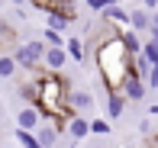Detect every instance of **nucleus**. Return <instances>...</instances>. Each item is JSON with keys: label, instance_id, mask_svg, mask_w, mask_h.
Instances as JSON below:
<instances>
[{"label": "nucleus", "instance_id": "nucleus-19", "mask_svg": "<svg viewBox=\"0 0 158 148\" xmlns=\"http://www.w3.org/2000/svg\"><path fill=\"white\" fill-rule=\"evenodd\" d=\"M90 132H94V135H106V132H110V122H103V119H90Z\"/></svg>", "mask_w": 158, "mask_h": 148}, {"label": "nucleus", "instance_id": "nucleus-16", "mask_svg": "<svg viewBox=\"0 0 158 148\" xmlns=\"http://www.w3.org/2000/svg\"><path fill=\"white\" fill-rule=\"evenodd\" d=\"M16 74V58L13 55H0V77H13Z\"/></svg>", "mask_w": 158, "mask_h": 148}, {"label": "nucleus", "instance_id": "nucleus-10", "mask_svg": "<svg viewBox=\"0 0 158 148\" xmlns=\"http://www.w3.org/2000/svg\"><path fill=\"white\" fill-rule=\"evenodd\" d=\"M68 26H71V19L64 16V13H58V10H45V29H55V32H68Z\"/></svg>", "mask_w": 158, "mask_h": 148}, {"label": "nucleus", "instance_id": "nucleus-7", "mask_svg": "<svg viewBox=\"0 0 158 148\" xmlns=\"http://www.w3.org/2000/svg\"><path fill=\"white\" fill-rule=\"evenodd\" d=\"M68 110L71 113L94 110V94H90V90H68Z\"/></svg>", "mask_w": 158, "mask_h": 148}, {"label": "nucleus", "instance_id": "nucleus-2", "mask_svg": "<svg viewBox=\"0 0 158 148\" xmlns=\"http://www.w3.org/2000/svg\"><path fill=\"white\" fill-rule=\"evenodd\" d=\"M68 77H61L58 71H39V100H35V106H39L42 116H68Z\"/></svg>", "mask_w": 158, "mask_h": 148}, {"label": "nucleus", "instance_id": "nucleus-3", "mask_svg": "<svg viewBox=\"0 0 158 148\" xmlns=\"http://www.w3.org/2000/svg\"><path fill=\"white\" fill-rule=\"evenodd\" d=\"M42 55H45V42L29 39V42H23V45H16L13 58H16V68H23V71H39L42 68Z\"/></svg>", "mask_w": 158, "mask_h": 148}, {"label": "nucleus", "instance_id": "nucleus-12", "mask_svg": "<svg viewBox=\"0 0 158 148\" xmlns=\"http://www.w3.org/2000/svg\"><path fill=\"white\" fill-rule=\"evenodd\" d=\"M19 97H23L26 103H35V100H39V77H32V81L19 84Z\"/></svg>", "mask_w": 158, "mask_h": 148}, {"label": "nucleus", "instance_id": "nucleus-9", "mask_svg": "<svg viewBox=\"0 0 158 148\" xmlns=\"http://www.w3.org/2000/svg\"><path fill=\"white\" fill-rule=\"evenodd\" d=\"M126 113V97L119 90H106V116L110 119H119Z\"/></svg>", "mask_w": 158, "mask_h": 148}, {"label": "nucleus", "instance_id": "nucleus-14", "mask_svg": "<svg viewBox=\"0 0 158 148\" xmlns=\"http://www.w3.org/2000/svg\"><path fill=\"white\" fill-rule=\"evenodd\" d=\"M129 29H135V32L148 29V13L145 10H132V13H129Z\"/></svg>", "mask_w": 158, "mask_h": 148}, {"label": "nucleus", "instance_id": "nucleus-11", "mask_svg": "<svg viewBox=\"0 0 158 148\" xmlns=\"http://www.w3.org/2000/svg\"><path fill=\"white\" fill-rule=\"evenodd\" d=\"M13 138H16V142L23 145V148H42L32 129H19V126H16V132H13Z\"/></svg>", "mask_w": 158, "mask_h": 148}, {"label": "nucleus", "instance_id": "nucleus-18", "mask_svg": "<svg viewBox=\"0 0 158 148\" xmlns=\"http://www.w3.org/2000/svg\"><path fill=\"white\" fill-rule=\"evenodd\" d=\"M42 42H45V45H64V36H61V32H55V29H45Z\"/></svg>", "mask_w": 158, "mask_h": 148}, {"label": "nucleus", "instance_id": "nucleus-17", "mask_svg": "<svg viewBox=\"0 0 158 148\" xmlns=\"http://www.w3.org/2000/svg\"><path fill=\"white\" fill-rule=\"evenodd\" d=\"M142 58H145V61H148V65H152V68L158 65V42H155V39L142 45Z\"/></svg>", "mask_w": 158, "mask_h": 148}, {"label": "nucleus", "instance_id": "nucleus-5", "mask_svg": "<svg viewBox=\"0 0 158 148\" xmlns=\"http://www.w3.org/2000/svg\"><path fill=\"white\" fill-rule=\"evenodd\" d=\"M64 132H68L74 142H81V138L90 135V119H84V113H68V116H64Z\"/></svg>", "mask_w": 158, "mask_h": 148}, {"label": "nucleus", "instance_id": "nucleus-21", "mask_svg": "<svg viewBox=\"0 0 158 148\" xmlns=\"http://www.w3.org/2000/svg\"><path fill=\"white\" fill-rule=\"evenodd\" d=\"M84 3H87L90 10H94V13H100V10L106 6V3H113V0H84Z\"/></svg>", "mask_w": 158, "mask_h": 148}, {"label": "nucleus", "instance_id": "nucleus-8", "mask_svg": "<svg viewBox=\"0 0 158 148\" xmlns=\"http://www.w3.org/2000/svg\"><path fill=\"white\" fill-rule=\"evenodd\" d=\"M39 122H42V113H39V106H35V103L19 106V113H16V126H19V129H35Z\"/></svg>", "mask_w": 158, "mask_h": 148}, {"label": "nucleus", "instance_id": "nucleus-25", "mask_svg": "<svg viewBox=\"0 0 158 148\" xmlns=\"http://www.w3.org/2000/svg\"><path fill=\"white\" fill-rule=\"evenodd\" d=\"M10 3H16V6H23V3H26V0H10Z\"/></svg>", "mask_w": 158, "mask_h": 148}, {"label": "nucleus", "instance_id": "nucleus-26", "mask_svg": "<svg viewBox=\"0 0 158 148\" xmlns=\"http://www.w3.org/2000/svg\"><path fill=\"white\" fill-rule=\"evenodd\" d=\"M55 148H58V145H55Z\"/></svg>", "mask_w": 158, "mask_h": 148}, {"label": "nucleus", "instance_id": "nucleus-1", "mask_svg": "<svg viewBox=\"0 0 158 148\" xmlns=\"http://www.w3.org/2000/svg\"><path fill=\"white\" fill-rule=\"evenodd\" d=\"M94 61H97V71H100V77H103L106 90H116L119 84H123V77L132 71V55H129V48L123 45L119 32L116 36H106L94 48Z\"/></svg>", "mask_w": 158, "mask_h": 148}, {"label": "nucleus", "instance_id": "nucleus-22", "mask_svg": "<svg viewBox=\"0 0 158 148\" xmlns=\"http://www.w3.org/2000/svg\"><path fill=\"white\" fill-rule=\"evenodd\" d=\"M148 87H155V90H158V65L148 71Z\"/></svg>", "mask_w": 158, "mask_h": 148}, {"label": "nucleus", "instance_id": "nucleus-23", "mask_svg": "<svg viewBox=\"0 0 158 148\" xmlns=\"http://www.w3.org/2000/svg\"><path fill=\"white\" fill-rule=\"evenodd\" d=\"M148 29L158 32V13H152V16H148Z\"/></svg>", "mask_w": 158, "mask_h": 148}, {"label": "nucleus", "instance_id": "nucleus-20", "mask_svg": "<svg viewBox=\"0 0 158 148\" xmlns=\"http://www.w3.org/2000/svg\"><path fill=\"white\" fill-rule=\"evenodd\" d=\"M26 3H29V6H35V10H42V13H45V10H52V6H55V0H26Z\"/></svg>", "mask_w": 158, "mask_h": 148}, {"label": "nucleus", "instance_id": "nucleus-15", "mask_svg": "<svg viewBox=\"0 0 158 148\" xmlns=\"http://www.w3.org/2000/svg\"><path fill=\"white\" fill-rule=\"evenodd\" d=\"M16 42V32L10 29V23H6L3 16H0V48H6V45H13Z\"/></svg>", "mask_w": 158, "mask_h": 148}, {"label": "nucleus", "instance_id": "nucleus-6", "mask_svg": "<svg viewBox=\"0 0 158 148\" xmlns=\"http://www.w3.org/2000/svg\"><path fill=\"white\" fill-rule=\"evenodd\" d=\"M64 65H68V52H64V45H45L42 68H45V71H61Z\"/></svg>", "mask_w": 158, "mask_h": 148}, {"label": "nucleus", "instance_id": "nucleus-4", "mask_svg": "<svg viewBox=\"0 0 158 148\" xmlns=\"http://www.w3.org/2000/svg\"><path fill=\"white\" fill-rule=\"evenodd\" d=\"M119 94H123L126 97V103H142V100H145V84H142V77L139 74H135V71H129L126 77H123V84H119Z\"/></svg>", "mask_w": 158, "mask_h": 148}, {"label": "nucleus", "instance_id": "nucleus-24", "mask_svg": "<svg viewBox=\"0 0 158 148\" xmlns=\"http://www.w3.org/2000/svg\"><path fill=\"white\" fill-rule=\"evenodd\" d=\"M142 3H145L148 10H155V6H158V0H142Z\"/></svg>", "mask_w": 158, "mask_h": 148}, {"label": "nucleus", "instance_id": "nucleus-13", "mask_svg": "<svg viewBox=\"0 0 158 148\" xmlns=\"http://www.w3.org/2000/svg\"><path fill=\"white\" fill-rule=\"evenodd\" d=\"M64 52H68V58H74L81 65L84 61V42L81 39H64Z\"/></svg>", "mask_w": 158, "mask_h": 148}]
</instances>
